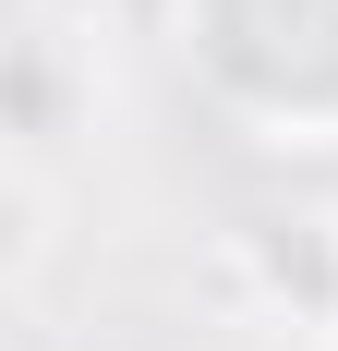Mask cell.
Wrapping results in <instances>:
<instances>
[{
    "mask_svg": "<svg viewBox=\"0 0 338 351\" xmlns=\"http://www.w3.org/2000/svg\"><path fill=\"white\" fill-rule=\"evenodd\" d=\"M205 97L278 145H338V0H181Z\"/></svg>",
    "mask_w": 338,
    "mask_h": 351,
    "instance_id": "cell-1",
    "label": "cell"
}]
</instances>
